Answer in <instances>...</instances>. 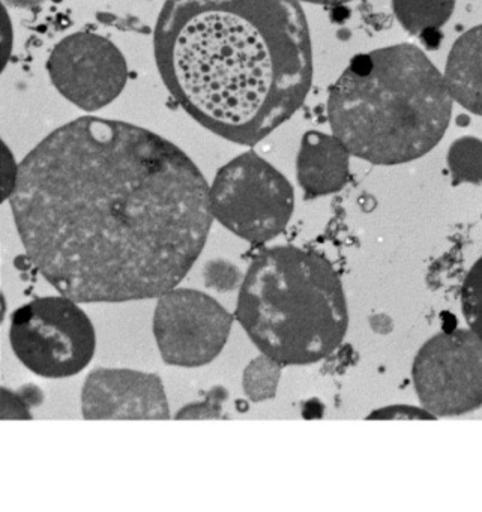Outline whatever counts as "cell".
<instances>
[{
	"mask_svg": "<svg viewBox=\"0 0 482 512\" xmlns=\"http://www.w3.org/2000/svg\"><path fill=\"white\" fill-rule=\"evenodd\" d=\"M10 202L29 259L79 304L178 286L214 221L208 184L178 146L101 118L77 119L35 146Z\"/></svg>",
	"mask_w": 482,
	"mask_h": 512,
	"instance_id": "obj_1",
	"label": "cell"
},
{
	"mask_svg": "<svg viewBox=\"0 0 482 512\" xmlns=\"http://www.w3.org/2000/svg\"><path fill=\"white\" fill-rule=\"evenodd\" d=\"M154 44L173 98L238 145H256L292 118L313 82L299 0H167Z\"/></svg>",
	"mask_w": 482,
	"mask_h": 512,
	"instance_id": "obj_2",
	"label": "cell"
},
{
	"mask_svg": "<svg viewBox=\"0 0 482 512\" xmlns=\"http://www.w3.org/2000/svg\"><path fill=\"white\" fill-rule=\"evenodd\" d=\"M451 92L445 76L413 44L355 56L329 89L332 134L352 157L400 166L433 151L448 130Z\"/></svg>",
	"mask_w": 482,
	"mask_h": 512,
	"instance_id": "obj_3",
	"label": "cell"
},
{
	"mask_svg": "<svg viewBox=\"0 0 482 512\" xmlns=\"http://www.w3.org/2000/svg\"><path fill=\"white\" fill-rule=\"evenodd\" d=\"M236 317L257 349L281 365H311L343 344L350 314L325 257L293 245L260 251L239 287Z\"/></svg>",
	"mask_w": 482,
	"mask_h": 512,
	"instance_id": "obj_4",
	"label": "cell"
},
{
	"mask_svg": "<svg viewBox=\"0 0 482 512\" xmlns=\"http://www.w3.org/2000/svg\"><path fill=\"white\" fill-rule=\"evenodd\" d=\"M214 220L253 244L277 238L292 220L295 191L283 173L254 152L233 158L209 187Z\"/></svg>",
	"mask_w": 482,
	"mask_h": 512,
	"instance_id": "obj_5",
	"label": "cell"
},
{
	"mask_svg": "<svg viewBox=\"0 0 482 512\" xmlns=\"http://www.w3.org/2000/svg\"><path fill=\"white\" fill-rule=\"evenodd\" d=\"M10 343L19 361L37 376L67 379L94 358L97 338L88 314L68 296H44L17 308Z\"/></svg>",
	"mask_w": 482,
	"mask_h": 512,
	"instance_id": "obj_6",
	"label": "cell"
},
{
	"mask_svg": "<svg viewBox=\"0 0 482 512\" xmlns=\"http://www.w3.org/2000/svg\"><path fill=\"white\" fill-rule=\"evenodd\" d=\"M419 404L436 418L461 416L482 407V340L469 328L428 338L412 362Z\"/></svg>",
	"mask_w": 482,
	"mask_h": 512,
	"instance_id": "obj_7",
	"label": "cell"
},
{
	"mask_svg": "<svg viewBox=\"0 0 482 512\" xmlns=\"http://www.w3.org/2000/svg\"><path fill=\"white\" fill-rule=\"evenodd\" d=\"M232 326V314L199 290L173 287L155 307V341L163 361L175 367L211 364L223 352Z\"/></svg>",
	"mask_w": 482,
	"mask_h": 512,
	"instance_id": "obj_8",
	"label": "cell"
},
{
	"mask_svg": "<svg viewBox=\"0 0 482 512\" xmlns=\"http://www.w3.org/2000/svg\"><path fill=\"white\" fill-rule=\"evenodd\" d=\"M47 71L55 88L80 109H103L124 91L128 67L115 44L100 35L79 32L53 49Z\"/></svg>",
	"mask_w": 482,
	"mask_h": 512,
	"instance_id": "obj_9",
	"label": "cell"
},
{
	"mask_svg": "<svg viewBox=\"0 0 482 512\" xmlns=\"http://www.w3.org/2000/svg\"><path fill=\"white\" fill-rule=\"evenodd\" d=\"M82 415L104 419H169V400L160 376L130 368H98L82 389Z\"/></svg>",
	"mask_w": 482,
	"mask_h": 512,
	"instance_id": "obj_10",
	"label": "cell"
},
{
	"mask_svg": "<svg viewBox=\"0 0 482 512\" xmlns=\"http://www.w3.org/2000/svg\"><path fill=\"white\" fill-rule=\"evenodd\" d=\"M350 157L352 154L334 134L305 133L296 160V176L307 197L316 199L343 190L349 181Z\"/></svg>",
	"mask_w": 482,
	"mask_h": 512,
	"instance_id": "obj_11",
	"label": "cell"
},
{
	"mask_svg": "<svg viewBox=\"0 0 482 512\" xmlns=\"http://www.w3.org/2000/svg\"><path fill=\"white\" fill-rule=\"evenodd\" d=\"M443 76L454 103L482 116V25L455 41Z\"/></svg>",
	"mask_w": 482,
	"mask_h": 512,
	"instance_id": "obj_12",
	"label": "cell"
},
{
	"mask_svg": "<svg viewBox=\"0 0 482 512\" xmlns=\"http://www.w3.org/2000/svg\"><path fill=\"white\" fill-rule=\"evenodd\" d=\"M455 0H392L395 19L410 35L442 28L454 13Z\"/></svg>",
	"mask_w": 482,
	"mask_h": 512,
	"instance_id": "obj_13",
	"label": "cell"
},
{
	"mask_svg": "<svg viewBox=\"0 0 482 512\" xmlns=\"http://www.w3.org/2000/svg\"><path fill=\"white\" fill-rule=\"evenodd\" d=\"M446 164L455 185L482 184V140L472 136L454 140Z\"/></svg>",
	"mask_w": 482,
	"mask_h": 512,
	"instance_id": "obj_14",
	"label": "cell"
},
{
	"mask_svg": "<svg viewBox=\"0 0 482 512\" xmlns=\"http://www.w3.org/2000/svg\"><path fill=\"white\" fill-rule=\"evenodd\" d=\"M281 368L283 365L280 362L263 353L254 358L242 374L245 395L253 403H262L274 398L280 385Z\"/></svg>",
	"mask_w": 482,
	"mask_h": 512,
	"instance_id": "obj_15",
	"label": "cell"
},
{
	"mask_svg": "<svg viewBox=\"0 0 482 512\" xmlns=\"http://www.w3.org/2000/svg\"><path fill=\"white\" fill-rule=\"evenodd\" d=\"M460 307L467 328L482 340V256L475 260L464 275L460 289Z\"/></svg>",
	"mask_w": 482,
	"mask_h": 512,
	"instance_id": "obj_16",
	"label": "cell"
},
{
	"mask_svg": "<svg viewBox=\"0 0 482 512\" xmlns=\"http://www.w3.org/2000/svg\"><path fill=\"white\" fill-rule=\"evenodd\" d=\"M43 391L37 386H23L19 391L2 388V419H32V407L40 406Z\"/></svg>",
	"mask_w": 482,
	"mask_h": 512,
	"instance_id": "obj_17",
	"label": "cell"
},
{
	"mask_svg": "<svg viewBox=\"0 0 482 512\" xmlns=\"http://www.w3.org/2000/svg\"><path fill=\"white\" fill-rule=\"evenodd\" d=\"M203 280L208 289L226 293L241 287L244 277H242L241 269L235 263L224 259H214L206 263L205 269H203Z\"/></svg>",
	"mask_w": 482,
	"mask_h": 512,
	"instance_id": "obj_18",
	"label": "cell"
},
{
	"mask_svg": "<svg viewBox=\"0 0 482 512\" xmlns=\"http://www.w3.org/2000/svg\"><path fill=\"white\" fill-rule=\"evenodd\" d=\"M229 394L223 386H214L205 394V398L196 403L187 404L178 410L175 419H220L223 418L224 403Z\"/></svg>",
	"mask_w": 482,
	"mask_h": 512,
	"instance_id": "obj_19",
	"label": "cell"
},
{
	"mask_svg": "<svg viewBox=\"0 0 482 512\" xmlns=\"http://www.w3.org/2000/svg\"><path fill=\"white\" fill-rule=\"evenodd\" d=\"M365 419H374V421H398V419H404V421H412V419L433 421L437 418L422 404L416 406V404L398 403L377 407L373 412L368 413Z\"/></svg>",
	"mask_w": 482,
	"mask_h": 512,
	"instance_id": "obj_20",
	"label": "cell"
},
{
	"mask_svg": "<svg viewBox=\"0 0 482 512\" xmlns=\"http://www.w3.org/2000/svg\"><path fill=\"white\" fill-rule=\"evenodd\" d=\"M20 164L17 166L7 145H2V200H10L16 190Z\"/></svg>",
	"mask_w": 482,
	"mask_h": 512,
	"instance_id": "obj_21",
	"label": "cell"
},
{
	"mask_svg": "<svg viewBox=\"0 0 482 512\" xmlns=\"http://www.w3.org/2000/svg\"><path fill=\"white\" fill-rule=\"evenodd\" d=\"M2 28H0V59H2V65H7L10 61L11 53H13L14 44V31L13 25H11L10 16H8L7 10H2Z\"/></svg>",
	"mask_w": 482,
	"mask_h": 512,
	"instance_id": "obj_22",
	"label": "cell"
},
{
	"mask_svg": "<svg viewBox=\"0 0 482 512\" xmlns=\"http://www.w3.org/2000/svg\"><path fill=\"white\" fill-rule=\"evenodd\" d=\"M5 5L14 8H37L47 0H4Z\"/></svg>",
	"mask_w": 482,
	"mask_h": 512,
	"instance_id": "obj_23",
	"label": "cell"
},
{
	"mask_svg": "<svg viewBox=\"0 0 482 512\" xmlns=\"http://www.w3.org/2000/svg\"><path fill=\"white\" fill-rule=\"evenodd\" d=\"M299 2H307V4L326 5V7H337V5L349 4L353 0H299Z\"/></svg>",
	"mask_w": 482,
	"mask_h": 512,
	"instance_id": "obj_24",
	"label": "cell"
}]
</instances>
